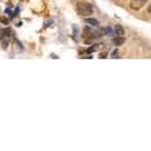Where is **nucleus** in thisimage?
I'll use <instances>...</instances> for the list:
<instances>
[{"label":"nucleus","instance_id":"6e6552de","mask_svg":"<svg viewBox=\"0 0 151 151\" xmlns=\"http://www.w3.org/2000/svg\"><path fill=\"white\" fill-rule=\"evenodd\" d=\"M111 57H112V58H119V52H117V50H113Z\"/></svg>","mask_w":151,"mask_h":151},{"label":"nucleus","instance_id":"f03ea898","mask_svg":"<svg viewBox=\"0 0 151 151\" xmlns=\"http://www.w3.org/2000/svg\"><path fill=\"white\" fill-rule=\"evenodd\" d=\"M147 0H131L130 1V8L132 10H140L144 5H146Z\"/></svg>","mask_w":151,"mask_h":151},{"label":"nucleus","instance_id":"9d476101","mask_svg":"<svg viewBox=\"0 0 151 151\" xmlns=\"http://www.w3.org/2000/svg\"><path fill=\"white\" fill-rule=\"evenodd\" d=\"M106 57H107V53H105V52H102V53L100 54V58H101V59H103V58H106Z\"/></svg>","mask_w":151,"mask_h":151},{"label":"nucleus","instance_id":"7ed1b4c3","mask_svg":"<svg viewBox=\"0 0 151 151\" xmlns=\"http://www.w3.org/2000/svg\"><path fill=\"white\" fill-rule=\"evenodd\" d=\"M113 30H115L116 37H124V34H125V29L122 28V25H116Z\"/></svg>","mask_w":151,"mask_h":151},{"label":"nucleus","instance_id":"f257e3e1","mask_svg":"<svg viewBox=\"0 0 151 151\" xmlns=\"http://www.w3.org/2000/svg\"><path fill=\"white\" fill-rule=\"evenodd\" d=\"M77 12L79 15L82 17H86V15H91V14L93 13V8L89 3L87 1H79L77 4Z\"/></svg>","mask_w":151,"mask_h":151},{"label":"nucleus","instance_id":"0eeeda50","mask_svg":"<svg viewBox=\"0 0 151 151\" xmlns=\"http://www.w3.org/2000/svg\"><path fill=\"white\" fill-rule=\"evenodd\" d=\"M98 49V44H93L92 47H89L87 49V53H93V52H96Z\"/></svg>","mask_w":151,"mask_h":151},{"label":"nucleus","instance_id":"39448f33","mask_svg":"<svg viewBox=\"0 0 151 151\" xmlns=\"http://www.w3.org/2000/svg\"><path fill=\"white\" fill-rule=\"evenodd\" d=\"M86 23L92 27H97L98 25V20L97 19H93V18H86Z\"/></svg>","mask_w":151,"mask_h":151},{"label":"nucleus","instance_id":"1a4fd4ad","mask_svg":"<svg viewBox=\"0 0 151 151\" xmlns=\"http://www.w3.org/2000/svg\"><path fill=\"white\" fill-rule=\"evenodd\" d=\"M8 48V42L5 40L4 42V39H3V49H6Z\"/></svg>","mask_w":151,"mask_h":151},{"label":"nucleus","instance_id":"9b49d317","mask_svg":"<svg viewBox=\"0 0 151 151\" xmlns=\"http://www.w3.org/2000/svg\"><path fill=\"white\" fill-rule=\"evenodd\" d=\"M1 23H3V24H8V19H5V18H1Z\"/></svg>","mask_w":151,"mask_h":151},{"label":"nucleus","instance_id":"20e7f679","mask_svg":"<svg viewBox=\"0 0 151 151\" xmlns=\"http://www.w3.org/2000/svg\"><path fill=\"white\" fill-rule=\"evenodd\" d=\"M113 44L115 45H117V47H120V45H122L125 43V38L124 37H116V38H113Z\"/></svg>","mask_w":151,"mask_h":151},{"label":"nucleus","instance_id":"f8f14e48","mask_svg":"<svg viewBox=\"0 0 151 151\" xmlns=\"http://www.w3.org/2000/svg\"><path fill=\"white\" fill-rule=\"evenodd\" d=\"M147 12H149V13H151V3L149 4V6H147Z\"/></svg>","mask_w":151,"mask_h":151},{"label":"nucleus","instance_id":"423d86ee","mask_svg":"<svg viewBox=\"0 0 151 151\" xmlns=\"http://www.w3.org/2000/svg\"><path fill=\"white\" fill-rule=\"evenodd\" d=\"M110 33H111V28H102L100 30L101 35H106V34H110Z\"/></svg>","mask_w":151,"mask_h":151}]
</instances>
